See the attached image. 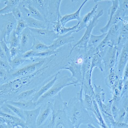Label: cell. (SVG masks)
Masks as SVG:
<instances>
[{
    "instance_id": "1",
    "label": "cell",
    "mask_w": 128,
    "mask_h": 128,
    "mask_svg": "<svg viewBox=\"0 0 128 128\" xmlns=\"http://www.w3.org/2000/svg\"><path fill=\"white\" fill-rule=\"evenodd\" d=\"M82 89L76 96L66 104L65 110L74 128H80L81 124L92 125L101 128L100 123L92 112L88 110L83 103Z\"/></svg>"
},
{
    "instance_id": "2",
    "label": "cell",
    "mask_w": 128,
    "mask_h": 128,
    "mask_svg": "<svg viewBox=\"0 0 128 128\" xmlns=\"http://www.w3.org/2000/svg\"><path fill=\"white\" fill-rule=\"evenodd\" d=\"M61 94L59 93L53 99V111L48 128H74L66 111V102H64Z\"/></svg>"
},
{
    "instance_id": "3",
    "label": "cell",
    "mask_w": 128,
    "mask_h": 128,
    "mask_svg": "<svg viewBox=\"0 0 128 128\" xmlns=\"http://www.w3.org/2000/svg\"><path fill=\"white\" fill-rule=\"evenodd\" d=\"M24 91L19 78L0 85V100L16 101L19 94Z\"/></svg>"
},
{
    "instance_id": "4",
    "label": "cell",
    "mask_w": 128,
    "mask_h": 128,
    "mask_svg": "<svg viewBox=\"0 0 128 128\" xmlns=\"http://www.w3.org/2000/svg\"><path fill=\"white\" fill-rule=\"evenodd\" d=\"M71 85L77 86L78 84L76 80L72 77L70 78L67 76L64 77L58 82L56 83L47 92L40 98L39 100L36 102L37 105L39 106L43 104H46L49 102V100L55 98L61 92L63 88Z\"/></svg>"
},
{
    "instance_id": "5",
    "label": "cell",
    "mask_w": 128,
    "mask_h": 128,
    "mask_svg": "<svg viewBox=\"0 0 128 128\" xmlns=\"http://www.w3.org/2000/svg\"><path fill=\"white\" fill-rule=\"evenodd\" d=\"M46 59L43 58L36 62L26 65L8 74L6 82L31 75L40 70L45 64Z\"/></svg>"
},
{
    "instance_id": "6",
    "label": "cell",
    "mask_w": 128,
    "mask_h": 128,
    "mask_svg": "<svg viewBox=\"0 0 128 128\" xmlns=\"http://www.w3.org/2000/svg\"><path fill=\"white\" fill-rule=\"evenodd\" d=\"M17 21L12 13L0 16V41L8 44L12 32L16 28Z\"/></svg>"
},
{
    "instance_id": "7",
    "label": "cell",
    "mask_w": 128,
    "mask_h": 128,
    "mask_svg": "<svg viewBox=\"0 0 128 128\" xmlns=\"http://www.w3.org/2000/svg\"><path fill=\"white\" fill-rule=\"evenodd\" d=\"M104 14V10L103 9H102L98 11V13L96 14L94 16L90 22L89 24L86 27V29L83 36L72 48L68 58L70 57L74 50L76 47L79 46L80 48H82L84 49V50L86 51V50L88 41L91 36V34H92V30L93 28L97 25L99 22V19L103 16Z\"/></svg>"
},
{
    "instance_id": "8",
    "label": "cell",
    "mask_w": 128,
    "mask_h": 128,
    "mask_svg": "<svg viewBox=\"0 0 128 128\" xmlns=\"http://www.w3.org/2000/svg\"><path fill=\"white\" fill-rule=\"evenodd\" d=\"M103 57V64L105 76L116 66L119 54L116 46H108L104 48Z\"/></svg>"
},
{
    "instance_id": "9",
    "label": "cell",
    "mask_w": 128,
    "mask_h": 128,
    "mask_svg": "<svg viewBox=\"0 0 128 128\" xmlns=\"http://www.w3.org/2000/svg\"><path fill=\"white\" fill-rule=\"evenodd\" d=\"M122 21L111 27L100 44L96 48L98 52L103 51L108 46H116L122 27Z\"/></svg>"
},
{
    "instance_id": "10",
    "label": "cell",
    "mask_w": 128,
    "mask_h": 128,
    "mask_svg": "<svg viewBox=\"0 0 128 128\" xmlns=\"http://www.w3.org/2000/svg\"><path fill=\"white\" fill-rule=\"evenodd\" d=\"M28 28L33 33L36 40L48 46L60 36L56 34L53 30Z\"/></svg>"
},
{
    "instance_id": "11",
    "label": "cell",
    "mask_w": 128,
    "mask_h": 128,
    "mask_svg": "<svg viewBox=\"0 0 128 128\" xmlns=\"http://www.w3.org/2000/svg\"><path fill=\"white\" fill-rule=\"evenodd\" d=\"M35 38L30 30L26 28L20 34V50L22 54L32 49Z\"/></svg>"
},
{
    "instance_id": "12",
    "label": "cell",
    "mask_w": 128,
    "mask_h": 128,
    "mask_svg": "<svg viewBox=\"0 0 128 128\" xmlns=\"http://www.w3.org/2000/svg\"><path fill=\"white\" fill-rule=\"evenodd\" d=\"M53 111V104L52 102H48L43 110L41 109V111L38 116L36 122L37 128L42 127L49 120L52 116Z\"/></svg>"
},
{
    "instance_id": "13",
    "label": "cell",
    "mask_w": 128,
    "mask_h": 128,
    "mask_svg": "<svg viewBox=\"0 0 128 128\" xmlns=\"http://www.w3.org/2000/svg\"><path fill=\"white\" fill-rule=\"evenodd\" d=\"M76 32V30L73 31L66 34L59 36L49 46V49L51 50L56 51L66 44H71L74 41V38L72 36V34Z\"/></svg>"
},
{
    "instance_id": "14",
    "label": "cell",
    "mask_w": 128,
    "mask_h": 128,
    "mask_svg": "<svg viewBox=\"0 0 128 128\" xmlns=\"http://www.w3.org/2000/svg\"><path fill=\"white\" fill-rule=\"evenodd\" d=\"M128 62V40L120 52L116 68L118 75L121 79L122 78L123 72Z\"/></svg>"
},
{
    "instance_id": "15",
    "label": "cell",
    "mask_w": 128,
    "mask_h": 128,
    "mask_svg": "<svg viewBox=\"0 0 128 128\" xmlns=\"http://www.w3.org/2000/svg\"><path fill=\"white\" fill-rule=\"evenodd\" d=\"M42 107V106H40L32 110H24L25 122L28 128H37V120Z\"/></svg>"
},
{
    "instance_id": "16",
    "label": "cell",
    "mask_w": 128,
    "mask_h": 128,
    "mask_svg": "<svg viewBox=\"0 0 128 128\" xmlns=\"http://www.w3.org/2000/svg\"><path fill=\"white\" fill-rule=\"evenodd\" d=\"M62 1L49 0V12L48 21L49 23L56 22L58 18H61L60 6Z\"/></svg>"
},
{
    "instance_id": "17",
    "label": "cell",
    "mask_w": 128,
    "mask_h": 128,
    "mask_svg": "<svg viewBox=\"0 0 128 128\" xmlns=\"http://www.w3.org/2000/svg\"><path fill=\"white\" fill-rule=\"evenodd\" d=\"M104 51L98 52L94 54L91 59V65L89 72V77L92 80V74L94 68H99L101 72H104L103 57Z\"/></svg>"
},
{
    "instance_id": "18",
    "label": "cell",
    "mask_w": 128,
    "mask_h": 128,
    "mask_svg": "<svg viewBox=\"0 0 128 128\" xmlns=\"http://www.w3.org/2000/svg\"><path fill=\"white\" fill-rule=\"evenodd\" d=\"M60 74V72L57 73L53 79L49 81L46 85L43 86L36 92L32 100L34 102H36L41 96H42L43 95L47 92L56 83V81L58 79V76Z\"/></svg>"
},
{
    "instance_id": "19",
    "label": "cell",
    "mask_w": 128,
    "mask_h": 128,
    "mask_svg": "<svg viewBox=\"0 0 128 128\" xmlns=\"http://www.w3.org/2000/svg\"><path fill=\"white\" fill-rule=\"evenodd\" d=\"M30 1L32 4L40 11L48 22L47 20L48 17L49 0H32Z\"/></svg>"
},
{
    "instance_id": "20",
    "label": "cell",
    "mask_w": 128,
    "mask_h": 128,
    "mask_svg": "<svg viewBox=\"0 0 128 128\" xmlns=\"http://www.w3.org/2000/svg\"><path fill=\"white\" fill-rule=\"evenodd\" d=\"M124 17V16L121 10L119 8H118L112 19L108 21L104 27L100 28V32L102 33V34L107 33L109 29L112 26L122 21V20Z\"/></svg>"
},
{
    "instance_id": "21",
    "label": "cell",
    "mask_w": 128,
    "mask_h": 128,
    "mask_svg": "<svg viewBox=\"0 0 128 128\" xmlns=\"http://www.w3.org/2000/svg\"><path fill=\"white\" fill-rule=\"evenodd\" d=\"M28 28L35 29H48L50 23L31 17L24 18Z\"/></svg>"
},
{
    "instance_id": "22",
    "label": "cell",
    "mask_w": 128,
    "mask_h": 128,
    "mask_svg": "<svg viewBox=\"0 0 128 128\" xmlns=\"http://www.w3.org/2000/svg\"><path fill=\"white\" fill-rule=\"evenodd\" d=\"M6 103L17 107L23 110H32L38 107L36 103L34 102L32 100L24 101H10L6 102Z\"/></svg>"
},
{
    "instance_id": "23",
    "label": "cell",
    "mask_w": 128,
    "mask_h": 128,
    "mask_svg": "<svg viewBox=\"0 0 128 128\" xmlns=\"http://www.w3.org/2000/svg\"><path fill=\"white\" fill-rule=\"evenodd\" d=\"M88 1V0H84L80 6L78 10L74 13L70 14H66L64 16H62L60 19V21L62 25L65 27V26L68 22L72 20H76L78 22H80L81 20V18L80 17V10H82L83 7Z\"/></svg>"
},
{
    "instance_id": "24",
    "label": "cell",
    "mask_w": 128,
    "mask_h": 128,
    "mask_svg": "<svg viewBox=\"0 0 128 128\" xmlns=\"http://www.w3.org/2000/svg\"><path fill=\"white\" fill-rule=\"evenodd\" d=\"M98 4H95L92 8V10L85 15L83 18L80 21V24L78 28L77 29L76 32H78L81 30H82L84 28H86L89 24L90 21L92 20L93 16L96 14V10L98 9Z\"/></svg>"
},
{
    "instance_id": "25",
    "label": "cell",
    "mask_w": 128,
    "mask_h": 128,
    "mask_svg": "<svg viewBox=\"0 0 128 128\" xmlns=\"http://www.w3.org/2000/svg\"><path fill=\"white\" fill-rule=\"evenodd\" d=\"M105 76L106 84L110 89L112 88L114 84L120 78L117 74L116 68L110 70Z\"/></svg>"
},
{
    "instance_id": "26",
    "label": "cell",
    "mask_w": 128,
    "mask_h": 128,
    "mask_svg": "<svg viewBox=\"0 0 128 128\" xmlns=\"http://www.w3.org/2000/svg\"><path fill=\"white\" fill-rule=\"evenodd\" d=\"M4 1L6 6L2 9H0V16L11 13L14 8L18 5L20 0H6Z\"/></svg>"
},
{
    "instance_id": "27",
    "label": "cell",
    "mask_w": 128,
    "mask_h": 128,
    "mask_svg": "<svg viewBox=\"0 0 128 128\" xmlns=\"http://www.w3.org/2000/svg\"><path fill=\"white\" fill-rule=\"evenodd\" d=\"M106 34L107 33L103 34L101 35L98 36L91 34L88 41L87 48H97L103 41Z\"/></svg>"
},
{
    "instance_id": "28",
    "label": "cell",
    "mask_w": 128,
    "mask_h": 128,
    "mask_svg": "<svg viewBox=\"0 0 128 128\" xmlns=\"http://www.w3.org/2000/svg\"><path fill=\"white\" fill-rule=\"evenodd\" d=\"M31 61V60L24 59L22 57V55H19L11 60L9 63L12 68V71H13L20 68L22 66Z\"/></svg>"
},
{
    "instance_id": "29",
    "label": "cell",
    "mask_w": 128,
    "mask_h": 128,
    "mask_svg": "<svg viewBox=\"0 0 128 128\" xmlns=\"http://www.w3.org/2000/svg\"><path fill=\"white\" fill-rule=\"evenodd\" d=\"M37 92L36 88L23 91L19 94L16 101H24L32 100Z\"/></svg>"
},
{
    "instance_id": "30",
    "label": "cell",
    "mask_w": 128,
    "mask_h": 128,
    "mask_svg": "<svg viewBox=\"0 0 128 128\" xmlns=\"http://www.w3.org/2000/svg\"><path fill=\"white\" fill-rule=\"evenodd\" d=\"M8 44L10 45V49L12 48H20V35L16 33L15 29L10 34Z\"/></svg>"
},
{
    "instance_id": "31",
    "label": "cell",
    "mask_w": 128,
    "mask_h": 128,
    "mask_svg": "<svg viewBox=\"0 0 128 128\" xmlns=\"http://www.w3.org/2000/svg\"><path fill=\"white\" fill-rule=\"evenodd\" d=\"M83 103L85 107L89 111L94 114L95 111L94 109L92 96L84 93V98L83 99Z\"/></svg>"
},
{
    "instance_id": "32",
    "label": "cell",
    "mask_w": 128,
    "mask_h": 128,
    "mask_svg": "<svg viewBox=\"0 0 128 128\" xmlns=\"http://www.w3.org/2000/svg\"><path fill=\"white\" fill-rule=\"evenodd\" d=\"M32 50L38 52H41L48 50L49 49L48 46L42 42H40L35 39L34 43Z\"/></svg>"
},
{
    "instance_id": "33",
    "label": "cell",
    "mask_w": 128,
    "mask_h": 128,
    "mask_svg": "<svg viewBox=\"0 0 128 128\" xmlns=\"http://www.w3.org/2000/svg\"><path fill=\"white\" fill-rule=\"evenodd\" d=\"M112 4L108 10V14L109 16V20H110L113 16L116 13L119 6V2L118 0H112Z\"/></svg>"
},
{
    "instance_id": "34",
    "label": "cell",
    "mask_w": 128,
    "mask_h": 128,
    "mask_svg": "<svg viewBox=\"0 0 128 128\" xmlns=\"http://www.w3.org/2000/svg\"><path fill=\"white\" fill-rule=\"evenodd\" d=\"M6 104L8 107L15 114L16 116L22 119L25 121V116L24 114V110L17 107L13 106L11 104H9L8 103H6Z\"/></svg>"
},
{
    "instance_id": "35",
    "label": "cell",
    "mask_w": 128,
    "mask_h": 128,
    "mask_svg": "<svg viewBox=\"0 0 128 128\" xmlns=\"http://www.w3.org/2000/svg\"><path fill=\"white\" fill-rule=\"evenodd\" d=\"M28 28L26 22L24 19L17 21L16 26L15 28L16 33L18 35H20L22 32L26 28Z\"/></svg>"
},
{
    "instance_id": "36",
    "label": "cell",
    "mask_w": 128,
    "mask_h": 128,
    "mask_svg": "<svg viewBox=\"0 0 128 128\" xmlns=\"http://www.w3.org/2000/svg\"><path fill=\"white\" fill-rule=\"evenodd\" d=\"M119 2V9L124 16H128V0H120Z\"/></svg>"
},
{
    "instance_id": "37",
    "label": "cell",
    "mask_w": 128,
    "mask_h": 128,
    "mask_svg": "<svg viewBox=\"0 0 128 128\" xmlns=\"http://www.w3.org/2000/svg\"><path fill=\"white\" fill-rule=\"evenodd\" d=\"M56 51H52L50 50L41 52H38L35 56V58H47L48 57L53 55L56 53Z\"/></svg>"
},
{
    "instance_id": "38",
    "label": "cell",
    "mask_w": 128,
    "mask_h": 128,
    "mask_svg": "<svg viewBox=\"0 0 128 128\" xmlns=\"http://www.w3.org/2000/svg\"><path fill=\"white\" fill-rule=\"evenodd\" d=\"M18 6L14 8L11 13L17 21L23 18L22 11L18 7Z\"/></svg>"
},
{
    "instance_id": "39",
    "label": "cell",
    "mask_w": 128,
    "mask_h": 128,
    "mask_svg": "<svg viewBox=\"0 0 128 128\" xmlns=\"http://www.w3.org/2000/svg\"><path fill=\"white\" fill-rule=\"evenodd\" d=\"M0 45L1 46L2 48L3 49L6 55L8 58L9 62L10 61V47H8L7 46V44L4 40H2L0 41Z\"/></svg>"
},
{
    "instance_id": "40",
    "label": "cell",
    "mask_w": 128,
    "mask_h": 128,
    "mask_svg": "<svg viewBox=\"0 0 128 128\" xmlns=\"http://www.w3.org/2000/svg\"><path fill=\"white\" fill-rule=\"evenodd\" d=\"M20 48H12L10 49V60L19 55H22Z\"/></svg>"
},
{
    "instance_id": "41",
    "label": "cell",
    "mask_w": 128,
    "mask_h": 128,
    "mask_svg": "<svg viewBox=\"0 0 128 128\" xmlns=\"http://www.w3.org/2000/svg\"><path fill=\"white\" fill-rule=\"evenodd\" d=\"M5 103L0 108V112L8 115L17 116L15 115V114L12 111V110L7 106Z\"/></svg>"
},
{
    "instance_id": "42",
    "label": "cell",
    "mask_w": 128,
    "mask_h": 128,
    "mask_svg": "<svg viewBox=\"0 0 128 128\" xmlns=\"http://www.w3.org/2000/svg\"><path fill=\"white\" fill-rule=\"evenodd\" d=\"M0 68L6 70L8 74H9L12 72V69L10 66L9 63L7 62L4 61L0 59Z\"/></svg>"
},
{
    "instance_id": "43",
    "label": "cell",
    "mask_w": 128,
    "mask_h": 128,
    "mask_svg": "<svg viewBox=\"0 0 128 128\" xmlns=\"http://www.w3.org/2000/svg\"><path fill=\"white\" fill-rule=\"evenodd\" d=\"M122 98V107L125 110L126 112H128V92L124 95Z\"/></svg>"
},
{
    "instance_id": "44",
    "label": "cell",
    "mask_w": 128,
    "mask_h": 128,
    "mask_svg": "<svg viewBox=\"0 0 128 128\" xmlns=\"http://www.w3.org/2000/svg\"><path fill=\"white\" fill-rule=\"evenodd\" d=\"M0 59L4 61L7 62H9V60L7 56L6 55L5 52L3 51V49L2 48L0 45Z\"/></svg>"
},
{
    "instance_id": "45",
    "label": "cell",
    "mask_w": 128,
    "mask_h": 128,
    "mask_svg": "<svg viewBox=\"0 0 128 128\" xmlns=\"http://www.w3.org/2000/svg\"><path fill=\"white\" fill-rule=\"evenodd\" d=\"M128 92V79L124 82V86L122 89V92L121 94V98H122L124 95Z\"/></svg>"
},
{
    "instance_id": "46",
    "label": "cell",
    "mask_w": 128,
    "mask_h": 128,
    "mask_svg": "<svg viewBox=\"0 0 128 128\" xmlns=\"http://www.w3.org/2000/svg\"><path fill=\"white\" fill-rule=\"evenodd\" d=\"M122 79L124 82L128 79V62L124 69Z\"/></svg>"
},
{
    "instance_id": "47",
    "label": "cell",
    "mask_w": 128,
    "mask_h": 128,
    "mask_svg": "<svg viewBox=\"0 0 128 128\" xmlns=\"http://www.w3.org/2000/svg\"><path fill=\"white\" fill-rule=\"evenodd\" d=\"M8 74L6 70L2 68H0V79H5L6 81V77Z\"/></svg>"
},
{
    "instance_id": "48",
    "label": "cell",
    "mask_w": 128,
    "mask_h": 128,
    "mask_svg": "<svg viewBox=\"0 0 128 128\" xmlns=\"http://www.w3.org/2000/svg\"><path fill=\"white\" fill-rule=\"evenodd\" d=\"M0 124L3 125H7L6 121V120L2 117L1 116H0Z\"/></svg>"
},
{
    "instance_id": "49",
    "label": "cell",
    "mask_w": 128,
    "mask_h": 128,
    "mask_svg": "<svg viewBox=\"0 0 128 128\" xmlns=\"http://www.w3.org/2000/svg\"><path fill=\"white\" fill-rule=\"evenodd\" d=\"M101 128H110L107 125L105 122H103L102 123L100 124Z\"/></svg>"
},
{
    "instance_id": "50",
    "label": "cell",
    "mask_w": 128,
    "mask_h": 128,
    "mask_svg": "<svg viewBox=\"0 0 128 128\" xmlns=\"http://www.w3.org/2000/svg\"><path fill=\"white\" fill-rule=\"evenodd\" d=\"M6 102L4 100H0V108Z\"/></svg>"
},
{
    "instance_id": "51",
    "label": "cell",
    "mask_w": 128,
    "mask_h": 128,
    "mask_svg": "<svg viewBox=\"0 0 128 128\" xmlns=\"http://www.w3.org/2000/svg\"><path fill=\"white\" fill-rule=\"evenodd\" d=\"M0 128H7V125L1 124H0Z\"/></svg>"
},
{
    "instance_id": "52",
    "label": "cell",
    "mask_w": 128,
    "mask_h": 128,
    "mask_svg": "<svg viewBox=\"0 0 128 128\" xmlns=\"http://www.w3.org/2000/svg\"><path fill=\"white\" fill-rule=\"evenodd\" d=\"M7 128H16L14 126H12L10 125H7Z\"/></svg>"
},
{
    "instance_id": "53",
    "label": "cell",
    "mask_w": 128,
    "mask_h": 128,
    "mask_svg": "<svg viewBox=\"0 0 128 128\" xmlns=\"http://www.w3.org/2000/svg\"><path fill=\"white\" fill-rule=\"evenodd\" d=\"M1 1H2V0H0V2H1Z\"/></svg>"
}]
</instances>
